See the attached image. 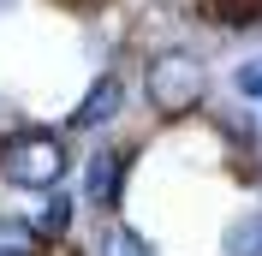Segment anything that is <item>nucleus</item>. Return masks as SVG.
Segmentation results:
<instances>
[{"mask_svg": "<svg viewBox=\"0 0 262 256\" xmlns=\"http://www.w3.org/2000/svg\"><path fill=\"white\" fill-rule=\"evenodd\" d=\"M137 101L155 125H203L214 108V60L203 42H155L137 54Z\"/></svg>", "mask_w": 262, "mask_h": 256, "instance_id": "nucleus-1", "label": "nucleus"}, {"mask_svg": "<svg viewBox=\"0 0 262 256\" xmlns=\"http://www.w3.org/2000/svg\"><path fill=\"white\" fill-rule=\"evenodd\" d=\"M48 6L54 12H72V18H90V24L114 12V0H48Z\"/></svg>", "mask_w": 262, "mask_h": 256, "instance_id": "nucleus-11", "label": "nucleus"}, {"mask_svg": "<svg viewBox=\"0 0 262 256\" xmlns=\"http://www.w3.org/2000/svg\"><path fill=\"white\" fill-rule=\"evenodd\" d=\"M78 179V137L42 119H6L0 125V191L42 197Z\"/></svg>", "mask_w": 262, "mask_h": 256, "instance_id": "nucleus-2", "label": "nucleus"}, {"mask_svg": "<svg viewBox=\"0 0 262 256\" xmlns=\"http://www.w3.org/2000/svg\"><path fill=\"white\" fill-rule=\"evenodd\" d=\"M137 155H143V137H96V143L78 155L72 191H78V203H83L90 221H114V215H125L131 179H137Z\"/></svg>", "mask_w": 262, "mask_h": 256, "instance_id": "nucleus-3", "label": "nucleus"}, {"mask_svg": "<svg viewBox=\"0 0 262 256\" xmlns=\"http://www.w3.org/2000/svg\"><path fill=\"white\" fill-rule=\"evenodd\" d=\"M24 215H30V226H36V239H42V250H54V244H78L83 221H90L72 185H60V191H42V197H30V203H24Z\"/></svg>", "mask_w": 262, "mask_h": 256, "instance_id": "nucleus-5", "label": "nucleus"}, {"mask_svg": "<svg viewBox=\"0 0 262 256\" xmlns=\"http://www.w3.org/2000/svg\"><path fill=\"white\" fill-rule=\"evenodd\" d=\"M191 18L221 42H262V0H191Z\"/></svg>", "mask_w": 262, "mask_h": 256, "instance_id": "nucleus-6", "label": "nucleus"}, {"mask_svg": "<svg viewBox=\"0 0 262 256\" xmlns=\"http://www.w3.org/2000/svg\"><path fill=\"white\" fill-rule=\"evenodd\" d=\"M0 256H42V239L24 208H0Z\"/></svg>", "mask_w": 262, "mask_h": 256, "instance_id": "nucleus-9", "label": "nucleus"}, {"mask_svg": "<svg viewBox=\"0 0 262 256\" xmlns=\"http://www.w3.org/2000/svg\"><path fill=\"white\" fill-rule=\"evenodd\" d=\"M83 256H161V244L149 239L137 221L114 215V221H90V239H83Z\"/></svg>", "mask_w": 262, "mask_h": 256, "instance_id": "nucleus-7", "label": "nucleus"}, {"mask_svg": "<svg viewBox=\"0 0 262 256\" xmlns=\"http://www.w3.org/2000/svg\"><path fill=\"white\" fill-rule=\"evenodd\" d=\"M131 101H137V78L125 72V60H107L96 72V78L78 90V101H72V113H66V131L72 137H119L131 119Z\"/></svg>", "mask_w": 262, "mask_h": 256, "instance_id": "nucleus-4", "label": "nucleus"}, {"mask_svg": "<svg viewBox=\"0 0 262 256\" xmlns=\"http://www.w3.org/2000/svg\"><path fill=\"white\" fill-rule=\"evenodd\" d=\"M221 256H262V203L238 208L221 226Z\"/></svg>", "mask_w": 262, "mask_h": 256, "instance_id": "nucleus-8", "label": "nucleus"}, {"mask_svg": "<svg viewBox=\"0 0 262 256\" xmlns=\"http://www.w3.org/2000/svg\"><path fill=\"white\" fill-rule=\"evenodd\" d=\"M232 101H250V108H262V48H245L238 60H232Z\"/></svg>", "mask_w": 262, "mask_h": 256, "instance_id": "nucleus-10", "label": "nucleus"}]
</instances>
